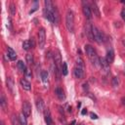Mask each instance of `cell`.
<instances>
[{
    "label": "cell",
    "mask_w": 125,
    "mask_h": 125,
    "mask_svg": "<svg viewBox=\"0 0 125 125\" xmlns=\"http://www.w3.org/2000/svg\"><path fill=\"white\" fill-rule=\"evenodd\" d=\"M85 51H86V54H87L89 60L91 61V62L95 66L99 67L100 66V58L98 57L96 50L91 45H85Z\"/></svg>",
    "instance_id": "6da1fadb"
},
{
    "label": "cell",
    "mask_w": 125,
    "mask_h": 125,
    "mask_svg": "<svg viewBox=\"0 0 125 125\" xmlns=\"http://www.w3.org/2000/svg\"><path fill=\"white\" fill-rule=\"evenodd\" d=\"M65 25L69 32H74V15L71 10H68L65 15Z\"/></svg>",
    "instance_id": "7a4b0ae2"
},
{
    "label": "cell",
    "mask_w": 125,
    "mask_h": 125,
    "mask_svg": "<svg viewBox=\"0 0 125 125\" xmlns=\"http://www.w3.org/2000/svg\"><path fill=\"white\" fill-rule=\"evenodd\" d=\"M93 35H94V41H96L99 44H102L105 41L104 34L95 25H93Z\"/></svg>",
    "instance_id": "3957f363"
},
{
    "label": "cell",
    "mask_w": 125,
    "mask_h": 125,
    "mask_svg": "<svg viewBox=\"0 0 125 125\" xmlns=\"http://www.w3.org/2000/svg\"><path fill=\"white\" fill-rule=\"evenodd\" d=\"M46 43V31L44 28H40L38 31V46L40 49H43Z\"/></svg>",
    "instance_id": "277c9868"
},
{
    "label": "cell",
    "mask_w": 125,
    "mask_h": 125,
    "mask_svg": "<svg viewBox=\"0 0 125 125\" xmlns=\"http://www.w3.org/2000/svg\"><path fill=\"white\" fill-rule=\"evenodd\" d=\"M83 14H84V16H85V18L88 20V21H90L91 19H92V10H91V7L87 4V3H85L84 1H83Z\"/></svg>",
    "instance_id": "5b68a950"
},
{
    "label": "cell",
    "mask_w": 125,
    "mask_h": 125,
    "mask_svg": "<svg viewBox=\"0 0 125 125\" xmlns=\"http://www.w3.org/2000/svg\"><path fill=\"white\" fill-rule=\"evenodd\" d=\"M85 32H86V35L88 37V39L90 41H94V35H93V25L91 24L90 21H88L86 23V26H85Z\"/></svg>",
    "instance_id": "8992f818"
},
{
    "label": "cell",
    "mask_w": 125,
    "mask_h": 125,
    "mask_svg": "<svg viewBox=\"0 0 125 125\" xmlns=\"http://www.w3.org/2000/svg\"><path fill=\"white\" fill-rule=\"evenodd\" d=\"M100 66L104 73L109 72V63L107 62L105 58H100Z\"/></svg>",
    "instance_id": "52a82bcc"
},
{
    "label": "cell",
    "mask_w": 125,
    "mask_h": 125,
    "mask_svg": "<svg viewBox=\"0 0 125 125\" xmlns=\"http://www.w3.org/2000/svg\"><path fill=\"white\" fill-rule=\"evenodd\" d=\"M22 113L26 117L30 116V114H31V105L29 104L28 102H23V104H22Z\"/></svg>",
    "instance_id": "ba28073f"
},
{
    "label": "cell",
    "mask_w": 125,
    "mask_h": 125,
    "mask_svg": "<svg viewBox=\"0 0 125 125\" xmlns=\"http://www.w3.org/2000/svg\"><path fill=\"white\" fill-rule=\"evenodd\" d=\"M20 83H21V88L23 90H25V91H30L31 90V84L25 78H21L20 80Z\"/></svg>",
    "instance_id": "9c48e42d"
},
{
    "label": "cell",
    "mask_w": 125,
    "mask_h": 125,
    "mask_svg": "<svg viewBox=\"0 0 125 125\" xmlns=\"http://www.w3.org/2000/svg\"><path fill=\"white\" fill-rule=\"evenodd\" d=\"M73 74H74V76H75L76 78H78V79H82V78L84 77L85 72H84V69L75 66V67H74V70H73Z\"/></svg>",
    "instance_id": "30bf717a"
},
{
    "label": "cell",
    "mask_w": 125,
    "mask_h": 125,
    "mask_svg": "<svg viewBox=\"0 0 125 125\" xmlns=\"http://www.w3.org/2000/svg\"><path fill=\"white\" fill-rule=\"evenodd\" d=\"M44 117H45V122H46L47 125H54L53 119H52V116H51V113H50V110L48 108H46L45 111H44Z\"/></svg>",
    "instance_id": "8fae6325"
},
{
    "label": "cell",
    "mask_w": 125,
    "mask_h": 125,
    "mask_svg": "<svg viewBox=\"0 0 125 125\" xmlns=\"http://www.w3.org/2000/svg\"><path fill=\"white\" fill-rule=\"evenodd\" d=\"M105 60L107 61V62H108L109 64H110L111 62H113V61H114V52H113V50H112L111 48L107 50L106 56H105Z\"/></svg>",
    "instance_id": "7c38bea8"
},
{
    "label": "cell",
    "mask_w": 125,
    "mask_h": 125,
    "mask_svg": "<svg viewBox=\"0 0 125 125\" xmlns=\"http://www.w3.org/2000/svg\"><path fill=\"white\" fill-rule=\"evenodd\" d=\"M7 52H8V59L10 60V61H16V59H17V54H16V52L11 48V47H8L7 48Z\"/></svg>",
    "instance_id": "4fadbf2b"
},
{
    "label": "cell",
    "mask_w": 125,
    "mask_h": 125,
    "mask_svg": "<svg viewBox=\"0 0 125 125\" xmlns=\"http://www.w3.org/2000/svg\"><path fill=\"white\" fill-rule=\"evenodd\" d=\"M55 93H56L57 97L59 98V100L62 101V100H64V99H65L64 93H63V91H62V89L61 87H57V88L55 89Z\"/></svg>",
    "instance_id": "5bb4252c"
},
{
    "label": "cell",
    "mask_w": 125,
    "mask_h": 125,
    "mask_svg": "<svg viewBox=\"0 0 125 125\" xmlns=\"http://www.w3.org/2000/svg\"><path fill=\"white\" fill-rule=\"evenodd\" d=\"M36 107H37V109L39 110V111H43L44 110V102H43V100H42V98H37L36 99Z\"/></svg>",
    "instance_id": "9a60e30c"
},
{
    "label": "cell",
    "mask_w": 125,
    "mask_h": 125,
    "mask_svg": "<svg viewBox=\"0 0 125 125\" xmlns=\"http://www.w3.org/2000/svg\"><path fill=\"white\" fill-rule=\"evenodd\" d=\"M6 83H7V88L14 94L15 91H14V80L12 79V77H8L7 80H6Z\"/></svg>",
    "instance_id": "2e32d148"
},
{
    "label": "cell",
    "mask_w": 125,
    "mask_h": 125,
    "mask_svg": "<svg viewBox=\"0 0 125 125\" xmlns=\"http://www.w3.org/2000/svg\"><path fill=\"white\" fill-rule=\"evenodd\" d=\"M44 4H45V10H46V11L53 12V10H54V5H53V2H52L51 0H45V1H44Z\"/></svg>",
    "instance_id": "e0dca14e"
},
{
    "label": "cell",
    "mask_w": 125,
    "mask_h": 125,
    "mask_svg": "<svg viewBox=\"0 0 125 125\" xmlns=\"http://www.w3.org/2000/svg\"><path fill=\"white\" fill-rule=\"evenodd\" d=\"M91 10H92V12L94 13V15H95L97 18H100V16H101L100 10H99V8H98V6H97V4H96L95 2L92 3V5H91Z\"/></svg>",
    "instance_id": "ac0fdd59"
},
{
    "label": "cell",
    "mask_w": 125,
    "mask_h": 125,
    "mask_svg": "<svg viewBox=\"0 0 125 125\" xmlns=\"http://www.w3.org/2000/svg\"><path fill=\"white\" fill-rule=\"evenodd\" d=\"M0 104H1V107L3 108V110H4V111H7V107H8V105H7V101H6L5 96H4L3 94H1V97H0Z\"/></svg>",
    "instance_id": "d6986e66"
},
{
    "label": "cell",
    "mask_w": 125,
    "mask_h": 125,
    "mask_svg": "<svg viewBox=\"0 0 125 125\" xmlns=\"http://www.w3.org/2000/svg\"><path fill=\"white\" fill-rule=\"evenodd\" d=\"M76 66H77V67H80V68H82V69L85 70V63H84V61L82 60V58H81L80 56L76 58Z\"/></svg>",
    "instance_id": "ffe728a7"
},
{
    "label": "cell",
    "mask_w": 125,
    "mask_h": 125,
    "mask_svg": "<svg viewBox=\"0 0 125 125\" xmlns=\"http://www.w3.org/2000/svg\"><path fill=\"white\" fill-rule=\"evenodd\" d=\"M17 65H18V68L21 71V72H23V73H25V71H26V65H25V63L22 62V61H19L18 62V63H17Z\"/></svg>",
    "instance_id": "44dd1931"
},
{
    "label": "cell",
    "mask_w": 125,
    "mask_h": 125,
    "mask_svg": "<svg viewBox=\"0 0 125 125\" xmlns=\"http://www.w3.org/2000/svg\"><path fill=\"white\" fill-rule=\"evenodd\" d=\"M52 13H53V17H54V20H55V22L54 23L58 24L59 20H60V16H59V12H58V10H57L56 7H54V10H53Z\"/></svg>",
    "instance_id": "7402d4cb"
},
{
    "label": "cell",
    "mask_w": 125,
    "mask_h": 125,
    "mask_svg": "<svg viewBox=\"0 0 125 125\" xmlns=\"http://www.w3.org/2000/svg\"><path fill=\"white\" fill-rule=\"evenodd\" d=\"M19 121L21 125H27V120H26V116L21 112L20 117H19Z\"/></svg>",
    "instance_id": "603a6c76"
},
{
    "label": "cell",
    "mask_w": 125,
    "mask_h": 125,
    "mask_svg": "<svg viewBox=\"0 0 125 125\" xmlns=\"http://www.w3.org/2000/svg\"><path fill=\"white\" fill-rule=\"evenodd\" d=\"M45 17L51 22H55V20H54V17H53V13L52 12H49V11H46L45 10Z\"/></svg>",
    "instance_id": "cb8c5ba5"
},
{
    "label": "cell",
    "mask_w": 125,
    "mask_h": 125,
    "mask_svg": "<svg viewBox=\"0 0 125 125\" xmlns=\"http://www.w3.org/2000/svg\"><path fill=\"white\" fill-rule=\"evenodd\" d=\"M22 48H23L25 51H28L30 48H32V45H31L30 40H25V41H23V43H22Z\"/></svg>",
    "instance_id": "d4e9b609"
},
{
    "label": "cell",
    "mask_w": 125,
    "mask_h": 125,
    "mask_svg": "<svg viewBox=\"0 0 125 125\" xmlns=\"http://www.w3.org/2000/svg\"><path fill=\"white\" fill-rule=\"evenodd\" d=\"M67 73H68L67 64H66V62H62V75H67Z\"/></svg>",
    "instance_id": "484cf974"
},
{
    "label": "cell",
    "mask_w": 125,
    "mask_h": 125,
    "mask_svg": "<svg viewBox=\"0 0 125 125\" xmlns=\"http://www.w3.org/2000/svg\"><path fill=\"white\" fill-rule=\"evenodd\" d=\"M40 75H41V79H42L43 83H47V81H48V72L46 70H43V71H41Z\"/></svg>",
    "instance_id": "4316f807"
},
{
    "label": "cell",
    "mask_w": 125,
    "mask_h": 125,
    "mask_svg": "<svg viewBox=\"0 0 125 125\" xmlns=\"http://www.w3.org/2000/svg\"><path fill=\"white\" fill-rule=\"evenodd\" d=\"M25 59H26V62H27L28 64H32V63H33V62H34L33 56H32L31 54H27V55L25 56Z\"/></svg>",
    "instance_id": "83f0119b"
},
{
    "label": "cell",
    "mask_w": 125,
    "mask_h": 125,
    "mask_svg": "<svg viewBox=\"0 0 125 125\" xmlns=\"http://www.w3.org/2000/svg\"><path fill=\"white\" fill-rule=\"evenodd\" d=\"M111 85L113 88H117L119 86V80L117 77H113L112 80H111Z\"/></svg>",
    "instance_id": "f1b7e54d"
},
{
    "label": "cell",
    "mask_w": 125,
    "mask_h": 125,
    "mask_svg": "<svg viewBox=\"0 0 125 125\" xmlns=\"http://www.w3.org/2000/svg\"><path fill=\"white\" fill-rule=\"evenodd\" d=\"M10 13H11L12 16H14V15L16 14V6H15L13 3L10 4Z\"/></svg>",
    "instance_id": "f546056e"
},
{
    "label": "cell",
    "mask_w": 125,
    "mask_h": 125,
    "mask_svg": "<svg viewBox=\"0 0 125 125\" xmlns=\"http://www.w3.org/2000/svg\"><path fill=\"white\" fill-rule=\"evenodd\" d=\"M12 123H13V125H19V121H18V118L16 115L12 116Z\"/></svg>",
    "instance_id": "4dcf8cb0"
},
{
    "label": "cell",
    "mask_w": 125,
    "mask_h": 125,
    "mask_svg": "<svg viewBox=\"0 0 125 125\" xmlns=\"http://www.w3.org/2000/svg\"><path fill=\"white\" fill-rule=\"evenodd\" d=\"M24 74H25V76H26L27 78H31V77H32V74H31V70H30V69H28V68L26 69V71H25V73H24Z\"/></svg>",
    "instance_id": "1f68e13d"
},
{
    "label": "cell",
    "mask_w": 125,
    "mask_h": 125,
    "mask_svg": "<svg viewBox=\"0 0 125 125\" xmlns=\"http://www.w3.org/2000/svg\"><path fill=\"white\" fill-rule=\"evenodd\" d=\"M120 16H121V18L123 19V21H125V8H123V9L121 10V13H120Z\"/></svg>",
    "instance_id": "d6a6232c"
},
{
    "label": "cell",
    "mask_w": 125,
    "mask_h": 125,
    "mask_svg": "<svg viewBox=\"0 0 125 125\" xmlns=\"http://www.w3.org/2000/svg\"><path fill=\"white\" fill-rule=\"evenodd\" d=\"M90 116H91V118H92V119H98L97 114H95V113H93V112H91V113H90Z\"/></svg>",
    "instance_id": "836d02e7"
},
{
    "label": "cell",
    "mask_w": 125,
    "mask_h": 125,
    "mask_svg": "<svg viewBox=\"0 0 125 125\" xmlns=\"http://www.w3.org/2000/svg\"><path fill=\"white\" fill-rule=\"evenodd\" d=\"M86 113H87V109H86V108H83L82 111H81V114L84 115V114H86Z\"/></svg>",
    "instance_id": "e575fe53"
},
{
    "label": "cell",
    "mask_w": 125,
    "mask_h": 125,
    "mask_svg": "<svg viewBox=\"0 0 125 125\" xmlns=\"http://www.w3.org/2000/svg\"><path fill=\"white\" fill-rule=\"evenodd\" d=\"M121 102H122V104H123L125 105V98H123V99L121 100Z\"/></svg>",
    "instance_id": "d590c367"
},
{
    "label": "cell",
    "mask_w": 125,
    "mask_h": 125,
    "mask_svg": "<svg viewBox=\"0 0 125 125\" xmlns=\"http://www.w3.org/2000/svg\"><path fill=\"white\" fill-rule=\"evenodd\" d=\"M74 124H75V120H73V121H72V122H71L69 125H74Z\"/></svg>",
    "instance_id": "8d00e7d4"
},
{
    "label": "cell",
    "mask_w": 125,
    "mask_h": 125,
    "mask_svg": "<svg viewBox=\"0 0 125 125\" xmlns=\"http://www.w3.org/2000/svg\"><path fill=\"white\" fill-rule=\"evenodd\" d=\"M122 43H123V45L125 46V39H123V40H122Z\"/></svg>",
    "instance_id": "74e56055"
},
{
    "label": "cell",
    "mask_w": 125,
    "mask_h": 125,
    "mask_svg": "<svg viewBox=\"0 0 125 125\" xmlns=\"http://www.w3.org/2000/svg\"><path fill=\"white\" fill-rule=\"evenodd\" d=\"M1 125H5V124H4V123H3V122H2V123H1Z\"/></svg>",
    "instance_id": "f35d334b"
}]
</instances>
